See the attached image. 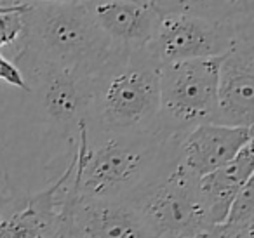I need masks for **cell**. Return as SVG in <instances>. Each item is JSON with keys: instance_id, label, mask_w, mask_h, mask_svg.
<instances>
[{"instance_id": "cell-8", "label": "cell", "mask_w": 254, "mask_h": 238, "mask_svg": "<svg viewBox=\"0 0 254 238\" xmlns=\"http://www.w3.org/2000/svg\"><path fill=\"white\" fill-rule=\"evenodd\" d=\"M75 172V157L49 188L37 193L0 195V238H58L63 203Z\"/></svg>"}, {"instance_id": "cell-10", "label": "cell", "mask_w": 254, "mask_h": 238, "mask_svg": "<svg viewBox=\"0 0 254 238\" xmlns=\"http://www.w3.org/2000/svg\"><path fill=\"white\" fill-rule=\"evenodd\" d=\"M64 209L82 238H153L127 202L91 200L73 188V178L64 196Z\"/></svg>"}, {"instance_id": "cell-5", "label": "cell", "mask_w": 254, "mask_h": 238, "mask_svg": "<svg viewBox=\"0 0 254 238\" xmlns=\"http://www.w3.org/2000/svg\"><path fill=\"white\" fill-rule=\"evenodd\" d=\"M219 58L180 61L160 68L157 132L181 141L197 125L214 122Z\"/></svg>"}, {"instance_id": "cell-15", "label": "cell", "mask_w": 254, "mask_h": 238, "mask_svg": "<svg viewBox=\"0 0 254 238\" xmlns=\"http://www.w3.org/2000/svg\"><path fill=\"white\" fill-rule=\"evenodd\" d=\"M30 4H0V47L19 40L23 32V16Z\"/></svg>"}, {"instance_id": "cell-14", "label": "cell", "mask_w": 254, "mask_h": 238, "mask_svg": "<svg viewBox=\"0 0 254 238\" xmlns=\"http://www.w3.org/2000/svg\"><path fill=\"white\" fill-rule=\"evenodd\" d=\"M223 223L239 228L254 226V179L247 181L244 188L237 193Z\"/></svg>"}, {"instance_id": "cell-6", "label": "cell", "mask_w": 254, "mask_h": 238, "mask_svg": "<svg viewBox=\"0 0 254 238\" xmlns=\"http://www.w3.org/2000/svg\"><path fill=\"white\" fill-rule=\"evenodd\" d=\"M16 66L28 77V91L35 94L42 115L60 130L87 123L92 105V77L77 70L51 66L16 58Z\"/></svg>"}, {"instance_id": "cell-3", "label": "cell", "mask_w": 254, "mask_h": 238, "mask_svg": "<svg viewBox=\"0 0 254 238\" xmlns=\"http://www.w3.org/2000/svg\"><path fill=\"white\" fill-rule=\"evenodd\" d=\"M159 77L145 47L120 51L92 77L87 136L157 132Z\"/></svg>"}, {"instance_id": "cell-4", "label": "cell", "mask_w": 254, "mask_h": 238, "mask_svg": "<svg viewBox=\"0 0 254 238\" xmlns=\"http://www.w3.org/2000/svg\"><path fill=\"white\" fill-rule=\"evenodd\" d=\"M127 203L153 238H191L212 226L200 198L198 178L180 157Z\"/></svg>"}, {"instance_id": "cell-16", "label": "cell", "mask_w": 254, "mask_h": 238, "mask_svg": "<svg viewBox=\"0 0 254 238\" xmlns=\"http://www.w3.org/2000/svg\"><path fill=\"white\" fill-rule=\"evenodd\" d=\"M0 80L7 82L12 87L28 91V84H26V78L23 77L21 70L12 61H9L7 58L2 56V54H0Z\"/></svg>"}, {"instance_id": "cell-7", "label": "cell", "mask_w": 254, "mask_h": 238, "mask_svg": "<svg viewBox=\"0 0 254 238\" xmlns=\"http://www.w3.org/2000/svg\"><path fill=\"white\" fill-rule=\"evenodd\" d=\"M235 42L232 32L207 18L164 12L145 49L162 68L180 61L219 58Z\"/></svg>"}, {"instance_id": "cell-11", "label": "cell", "mask_w": 254, "mask_h": 238, "mask_svg": "<svg viewBox=\"0 0 254 238\" xmlns=\"http://www.w3.org/2000/svg\"><path fill=\"white\" fill-rule=\"evenodd\" d=\"M103 33L120 49L136 51L152 40L164 12L139 0H87Z\"/></svg>"}, {"instance_id": "cell-12", "label": "cell", "mask_w": 254, "mask_h": 238, "mask_svg": "<svg viewBox=\"0 0 254 238\" xmlns=\"http://www.w3.org/2000/svg\"><path fill=\"white\" fill-rule=\"evenodd\" d=\"M249 143H253V129L202 123L180 141V158L185 167L200 179L233 160Z\"/></svg>"}, {"instance_id": "cell-1", "label": "cell", "mask_w": 254, "mask_h": 238, "mask_svg": "<svg viewBox=\"0 0 254 238\" xmlns=\"http://www.w3.org/2000/svg\"><path fill=\"white\" fill-rule=\"evenodd\" d=\"M73 188L84 198L127 202L178 157L180 139L160 132L87 136L78 127Z\"/></svg>"}, {"instance_id": "cell-9", "label": "cell", "mask_w": 254, "mask_h": 238, "mask_svg": "<svg viewBox=\"0 0 254 238\" xmlns=\"http://www.w3.org/2000/svg\"><path fill=\"white\" fill-rule=\"evenodd\" d=\"M212 123L253 129L254 53L249 35L246 39H237V42L219 58L216 115Z\"/></svg>"}, {"instance_id": "cell-13", "label": "cell", "mask_w": 254, "mask_h": 238, "mask_svg": "<svg viewBox=\"0 0 254 238\" xmlns=\"http://www.w3.org/2000/svg\"><path fill=\"white\" fill-rule=\"evenodd\" d=\"M254 176V151L253 143L246 144L233 160L216 169L214 172L198 179V191L205 207L209 223L221 224L226 219L230 205L237 193Z\"/></svg>"}, {"instance_id": "cell-2", "label": "cell", "mask_w": 254, "mask_h": 238, "mask_svg": "<svg viewBox=\"0 0 254 238\" xmlns=\"http://www.w3.org/2000/svg\"><path fill=\"white\" fill-rule=\"evenodd\" d=\"M16 58L77 70L94 77L117 54V47L96 25L87 0L37 2L23 16Z\"/></svg>"}, {"instance_id": "cell-17", "label": "cell", "mask_w": 254, "mask_h": 238, "mask_svg": "<svg viewBox=\"0 0 254 238\" xmlns=\"http://www.w3.org/2000/svg\"><path fill=\"white\" fill-rule=\"evenodd\" d=\"M42 2H46V0H42ZM51 2H64V0H51Z\"/></svg>"}]
</instances>
